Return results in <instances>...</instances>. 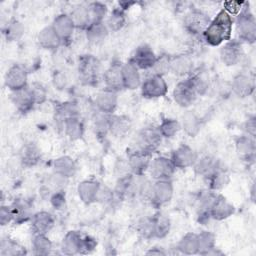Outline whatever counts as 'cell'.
I'll return each mask as SVG.
<instances>
[{
    "label": "cell",
    "mask_w": 256,
    "mask_h": 256,
    "mask_svg": "<svg viewBox=\"0 0 256 256\" xmlns=\"http://www.w3.org/2000/svg\"><path fill=\"white\" fill-rule=\"evenodd\" d=\"M234 19L225 10H220L212 19L202 34L205 42L210 46H219L231 39Z\"/></svg>",
    "instance_id": "cell-1"
},
{
    "label": "cell",
    "mask_w": 256,
    "mask_h": 256,
    "mask_svg": "<svg viewBox=\"0 0 256 256\" xmlns=\"http://www.w3.org/2000/svg\"><path fill=\"white\" fill-rule=\"evenodd\" d=\"M236 34L240 42L253 44L256 40V20L249 9L248 3H244L242 10L234 20Z\"/></svg>",
    "instance_id": "cell-2"
},
{
    "label": "cell",
    "mask_w": 256,
    "mask_h": 256,
    "mask_svg": "<svg viewBox=\"0 0 256 256\" xmlns=\"http://www.w3.org/2000/svg\"><path fill=\"white\" fill-rule=\"evenodd\" d=\"M171 222L169 218L162 213H156L151 218L144 219L139 225L140 233L145 238L162 239L169 234Z\"/></svg>",
    "instance_id": "cell-3"
},
{
    "label": "cell",
    "mask_w": 256,
    "mask_h": 256,
    "mask_svg": "<svg viewBox=\"0 0 256 256\" xmlns=\"http://www.w3.org/2000/svg\"><path fill=\"white\" fill-rule=\"evenodd\" d=\"M101 73V62L94 55L86 54L79 57L78 77L83 85L94 86L98 83Z\"/></svg>",
    "instance_id": "cell-4"
},
{
    "label": "cell",
    "mask_w": 256,
    "mask_h": 256,
    "mask_svg": "<svg viewBox=\"0 0 256 256\" xmlns=\"http://www.w3.org/2000/svg\"><path fill=\"white\" fill-rule=\"evenodd\" d=\"M173 191L174 188L171 180H155L150 185L147 198L154 207L159 208L170 202L173 197Z\"/></svg>",
    "instance_id": "cell-5"
},
{
    "label": "cell",
    "mask_w": 256,
    "mask_h": 256,
    "mask_svg": "<svg viewBox=\"0 0 256 256\" xmlns=\"http://www.w3.org/2000/svg\"><path fill=\"white\" fill-rule=\"evenodd\" d=\"M161 141L162 136L158 128L148 127L139 132L133 150L152 155V153L159 147Z\"/></svg>",
    "instance_id": "cell-6"
},
{
    "label": "cell",
    "mask_w": 256,
    "mask_h": 256,
    "mask_svg": "<svg viewBox=\"0 0 256 256\" xmlns=\"http://www.w3.org/2000/svg\"><path fill=\"white\" fill-rule=\"evenodd\" d=\"M211 19L210 17L199 9H192L186 13L183 24L185 30L191 35H202L208 27Z\"/></svg>",
    "instance_id": "cell-7"
},
{
    "label": "cell",
    "mask_w": 256,
    "mask_h": 256,
    "mask_svg": "<svg viewBox=\"0 0 256 256\" xmlns=\"http://www.w3.org/2000/svg\"><path fill=\"white\" fill-rule=\"evenodd\" d=\"M141 94L147 99H157L165 96L168 92V84L163 76L153 74L141 83Z\"/></svg>",
    "instance_id": "cell-8"
},
{
    "label": "cell",
    "mask_w": 256,
    "mask_h": 256,
    "mask_svg": "<svg viewBox=\"0 0 256 256\" xmlns=\"http://www.w3.org/2000/svg\"><path fill=\"white\" fill-rule=\"evenodd\" d=\"M219 56L222 63L226 66H235L239 64L244 57V49L237 39H230L223 43L220 48Z\"/></svg>",
    "instance_id": "cell-9"
},
{
    "label": "cell",
    "mask_w": 256,
    "mask_h": 256,
    "mask_svg": "<svg viewBox=\"0 0 256 256\" xmlns=\"http://www.w3.org/2000/svg\"><path fill=\"white\" fill-rule=\"evenodd\" d=\"M197 96L198 95L188 77L179 81L173 90V99L176 104L182 108L190 107L196 101Z\"/></svg>",
    "instance_id": "cell-10"
},
{
    "label": "cell",
    "mask_w": 256,
    "mask_h": 256,
    "mask_svg": "<svg viewBox=\"0 0 256 256\" xmlns=\"http://www.w3.org/2000/svg\"><path fill=\"white\" fill-rule=\"evenodd\" d=\"M4 83L11 92L26 88L28 86L27 70L20 64H13L5 74Z\"/></svg>",
    "instance_id": "cell-11"
},
{
    "label": "cell",
    "mask_w": 256,
    "mask_h": 256,
    "mask_svg": "<svg viewBox=\"0 0 256 256\" xmlns=\"http://www.w3.org/2000/svg\"><path fill=\"white\" fill-rule=\"evenodd\" d=\"M175 169L170 158L158 156L151 160L148 171L154 180H171Z\"/></svg>",
    "instance_id": "cell-12"
},
{
    "label": "cell",
    "mask_w": 256,
    "mask_h": 256,
    "mask_svg": "<svg viewBox=\"0 0 256 256\" xmlns=\"http://www.w3.org/2000/svg\"><path fill=\"white\" fill-rule=\"evenodd\" d=\"M170 159L175 168L186 169L193 167L196 160L198 159V155L189 145L181 144L172 151Z\"/></svg>",
    "instance_id": "cell-13"
},
{
    "label": "cell",
    "mask_w": 256,
    "mask_h": 256,
    "mask_svg": "<svg viewBox=\"0 0 256 256\" xmlns=\"http://www.w3.org/2000/svg\"><path fill=\"white\" fill-rule=\"evenodd\" d=\"M157 56L155 55L151 46H149L148 44H142L135 49L129 61L134 64L138 69L148 70L153 68Z\"/></svg>",
    "instance_id": "cell-14"
},
{
    "label": "cell",
    "mask_w": 256,
    "mask_h": 256,
    "mask_svg": "<svg viewBox=\"0 0 256 256\" xmlns=\"http://www.w3.org/2000/svg\"><path fill=\"white\" fill-rule=\"evenodd\" d=\"M151 154L140 152L133 150L130 151L128 155L127 166L134 176L141 177L143 176L149 169V165L151 162Z\"/></svg>",
    "instance_id": "cell-15"
},
{
    "label": "cell",
    "mask_w": 256,
    "mask_h": 256,
    "mask_svg": "<svg viewBox=\"0 0 256 256\" xmlns=\"http://www.w3.org/2000/svg\"><path fill=\"white\" fill-rule=\"evenodd\" d=\"M235 213V207L224 196L216 194L210 208L209 214L211 219L216 221H223Z\"/></svg>",
    "instance_id": "cell-16"
},
{
    "label": "cell",
    "mask_w": 256,
    "mask_h": 256,
    "mask_svg": "<svg viewBox=\"0 0 256 256\" xmlns=\"http://www.w3.org/2000/svg\"><path fill=\"white\" fill-rule=\"evenodd\" d=\"M51 26L61 39L62 44L71 40L74 30L76 29L71 16L67 13H61L57 15L54 18Z\"/></svg>",
    "instance_id": "cell-17"
},
{
    "label": "cell",
    "mask_w": 256,
    "mask_h": 256,
    "mask_svg": "<svg viewBox=\"0 0 256 256\" xmlns=\"http://www.w3.org/2000/svg\"><path fill=\"white\" fill-rule=\"evenodd\" d=\"M95 105L99 112L108 115L113 114L118 105L117 92L107 88L101 90L95 98Z\"/></svg>",
    "instance_id": "cell-18"
},
{
    "label": "cell",
    "mask_w": 256,
    "mask_h": 256,
    "mask_svg": "<svg viewBox=\"0 0 256 256\" xmlns=\"http://www.w3.org/2000/svg\"><path fill=\"white\" fill-rule=\"evenodd\" d=\"M100 183L93 179H87L81 181L77 186V193L79 199L84 204H91L97 201L98 193L100 190Z\"/></svg>",
    "instance_id": "cell-19"
},
{
    "label": "cell",
    "mask_w": 256,
    "mask_h": 256,
    "mask_svg": "<svg viewBox=\"0 0 256 256\" xmlns=\"http://www.w3.org/2000/svg\"><path fill=\"white\" fill-rule=\"evenodd\" d=\"M121 74H122L123 89L135 90L141 86L142 81H141L139 69L130 61L122 64Z\"/></svg>",
    "instance_id": "cell-20"
},
{
    "label": "cell",
    "mask_w": 256,
    "mask_h": 256,
    "mask_svg": "<svg viewBox=\"0 0 256 256\" xmlns=\"http://www.w3.org/2000/svg\"><path fill=\"white\" fill-rule=\"evenodd\" d=\"M55 219L48 211H39L31 218V228L34 234H47L54 227Z\"/></svg>",
    "instance_id": "cell-21"
},
{
    "label": "cell",
    "mask_w": 256,
    "mask_h": 256,
    "mask_svg": "<svg viewBox=\"0 0 256 256\" xmlns=\"http://www.w3.org/2000/svg\"><path fill=\"white\" fill-rule=\"evenodd\" d=\"M232 91L235 95L240 98H245L250 96L254 92L255 84L253 77L247 74H238L235 76L231 83Z\"/></svg>",
    "instance_id": "cell-22"
},
{
    "label": "cell",
    "mask_w": 256,
    "mask_h": 256,
    "mask_svg": "<svg viewBox=\"0 0 256 256\" xmlns=\"http://www.w3.org/2000/svg\"><path fill=\"white\" fill-rule=\"evenodd\" d=\"M11 101L15 105L16 109L22 114L30 112L36 105L28 86L22 90L12 92Z\"/></svg>",
    "instance_id": "cell-23"
},
{
    "label": "cell",
    "mask_w": 256,
    "mask_h": 256,
    "mask_svg": "<svg viewBox=\"0 0 256 256\" xmlns=\"http://www.w3.org/2000/svg\"><path fill=\"white\" fill-rule=\"evenodd\" d=\"M121 63L111 64L103 74V79L105 83V88L118 92L123 89L122 74H121Z\"/></svg>",
    "instance_id": "cell-24"
},
{
    "label": "cell",
    "mask_w": 256,
    "mask_h": 256,
    "mask_svg": "<svg viewBox=\"0 0 256 256\" xmlns=\"http://www.w3.org/2000/svg\"><path fill=\"white\" fill-rule=\"evenodd\" d=\"M193 71V60L187 54H178L171 57L170 72L177 76H189Z\"/></svg>",
    "instance_id": "cell-25"
},
{
    "label": "cell",
    "mask_w": 256,
    "mask_h": 256,
    "mask_svg": "<svg viewBox=\"0 0 256 256\" xmlns=\"http://www.w3.org/2000/svg\"><path fill=\"white\" fill-rule=\"evenodd\" d=\"M37 40L42 48L49 51H55L60 47V45H62L61 39L51 25L46 26L40 30L37 36Z\"/></svg>",
    "instance_id": "cell-26"
},
{
    "label": "cell",
    "mask_w": 256,
    "mask_h": 256,
    "mask_svg": "<svg viewBox=\"0 0 256 256\" xmlns=\"http://www.w3.org/2000/svg\"><path fill=\"white\" fill-rule=\"evenodd\" d=\"M77 166L73 158L67 155L60 156L56 158L53 162V171L54 174L63 177L65 179H68L70 177H73L76 173Z\"/></svg>",
    "instance_id": "cell-27"
},
{
    "label": "cell",
    "mask_w": 256,
    "mask_h": 256,
    "mask_svg": "<svg viewBox=\"0 0 256 256\" xmlns=\"http://www.w3.org/2000/svg\"><path fill=\"white\" fill-rule=\"evenodd\" d=\"M131 128V121L124 115L110 114L108 117V131L115 137L125 136Z\"/></svg>",
    "instance_id": "cell-28"
},
{
    "label": "cell",
    "mask_w": 256,
    "mask_h": 256,
    "mask_svg": "<svg viewBox=\"0 0 256 256\" xmlns=\"http://www.w3.org/2000/svg\"><path fill=\"white\" fill-rule=\"evenodd\" d=\"M203 179L207 185V188L215 192L225 188L230 182V177L228 173L221 166L205 176Z\"/></svg>",
    "instance_id": "cell-29"
},
{
    "label": "cell",
    "mask_w": 256,
    "mask_h": 256,
    "mask_svg": "<svg viewBox=\"0 0 256 256\" xmlns=\"http://www.w3.org/2000/svg\"><path fill=\"white\" fill-rule=\"evenodd\" d=\"M82 234L78 231L71 230L68 231L61 242V252L65 255H75L79 254L80 244H81Z\"/></svg>",
    "instance_id": "cell-30"
},
{
    "label": "cell",
    "mask_w": 256,
    "mask_h": 256,
    "mask_svg": "<svg viewBox=\"0 0 256 256\" xmlns=\"http://www.w3.org/2000/svg\"><path fill=\"white\" fill-rule=\"evenodd\" d=\"M235 148L237 153L245 160H253L255 155V141L254 138L248 135H241L235 140Z\"/></svg>",
    "instance_id": "cell-31"
},
{
    "label": "cell",
    "mask_w": 256,
    "mask_h": 256,
    "mask_svg": "<svg viewBox=\"0 0 256 256\" xmlns=\"http://www.w3.org/2000/svg\"><path fill=\"white\" fill-rule=\"evenodd\" d=\"M63 127H64V132L66 136L70 140L76 141L83 137L85 129H84V124L82 120L79 118V116L70 117L63 120Z\"/></svg>",
    "instance_id": "cell-32"
},
{
    "label": "cell",
    "mask_w": 256,
    "mask_h": 256,
    "mask_svg": "<svg viewBox=\"0 0 256 256\" xmlns=\"http://www.w3.org/2000/svg\"><path fill=\"white\" fill-rule=\"evenodd\" d=\"M181 128L190 137H195L201 130V120L193 111H186L182 115Z\"/></svg>",
    "instance_id": "cell-33"
},
{
    "label": "cell",
    "mask_w": 256,
    "mask_h": 256,
    "mask_svg": "<svg viewBox=\"0 0 256 256\" xmlns=\"http://www.w3.org/2000/svg\"><path fill=\"white\" fill-rule=\"evenodd\" d=\"M220 166L221 164L218 159H216L215 157L206 155L196 160L195 164L193 165V169L195 174L202 176L204 178L205 176H207L208 174H210Z\"/></svg>",
    "instance_id": "cell-34"
},
{
    "label": "cell",
    "mask_w": 256,
    "mask_h": 256,
    "mask_svg": "<svg viewBox=\"0 0 256 256\" xmlns=\"http://www.w3.org/2000/svg\"><path fill=\"white\" fill-rule=\"evenodd\" d=\"M198 254L210 255L216 249V237L210 231H201L197 234Z\"/></svg>",
    "instance_id": "cell-35"
},
{
    "label": "cell",
    "mask_w": 256,
    "mask_h": 256,
    "mask_svg": "<svg viewBox=\"0 0 256 256\" xmlns=\"http://www.w3.org/2000/svg\"><path fill=\"white\" fill-rule=\"evenodd\" d=\"M11 209L14 215V222L18 224L31 220L33 216L31 206L26 200H15L11 205Z\"/></svg>",
    "instance_id": "cell-36"
},
{
    "label": "cell",
    "mask_w": 256,
    "mask_h": 256,
    "mask_svg": "<svg viewBox=\"0 0 256 256\" xmlns=\"http://www.w3.org/2000/svg\"><path fill=\"white\" fill-rule=\"evenodd\" d=\"M108 28L104 22L91 23L85 30L86 38L90 43H100L102 42L108 35Z\"/></svg>",
    "instance_id": "cell-37"
},
{
    "label": "cell",
    "mask_w": 256,
    "mask_h": 256,
    "mask_svg": "<svg viewBox=\"0 0 256 256\" xmlns=\"http://www.w3.org/2000/svg\"><path fill=\"white\" fill-rule=\"evenodd\" d=\"M177 249L185 255L198 254V239L197 234L188 232L181 237L177 244Z\"/></svg>",
    "instance_id": "cell-38"
},
{
    "label": "cell",
    "mask_w": 256,
    "mask_h": 256,
    "mask_svg": "<svg viewBox=\"0 0 256 256\" xmlns=\"http://www.w3.org/2000/svg\"><path fill=\"white\" fill-rule=\"evenodd\" d=\"M69 15L72 18L75 28L78 30H86V28L91 23L87 6L78 5L72 9Z\"/></svg>",
    "instance_id": "cell-39"
},
{
    "label": "cell",
    "mask_w": 256,
    "mask_h": 256,
    "mask_svg": "<svg viewBox=\"0 0 256 256\" xmlns=\"http://www.w3.org/2000/svg\"><path fill=\"white\" fill-rule=\"evenodd\" d=\"M53 248L51 240L46 234H34L32 239V250L35 255H48Z\"/></svg>",
    "instance_id": "cell-40"
},
{
    "label": "cell",
    "mask_w": 256,
    "mask_h": 256,
    "mask_svg": "<svg viewBox=\"0 0 256 256\" xmlns=\"http://www.w3.org/2000/svg\"><path fill=\"white\" fill-rule=\"evenodd\" d=\"M126 23V16L125 12L121 8H114L110 15L107 18L106 21V26L109 31L112 32H117L121 30Z\"/></svg>",
    "instance_id": "cell-41"
},
{
    "label": "cell",
    "mask_w": 256,
    "mask_h": 256,
    "mask_svg": "<svg viewBox=\"0 0 256 256\" xmlns=\"http://www.w3.org/2000/svg\"><path fill=\"white\" fill-rule=\"evenodd\" d=\"M27 251L25 247L10 238H4L0 244V255L2 256H18L24 255Z\"/></svg>",
    "instance_id": "cell-42"
},
{
    "label": "cell",
    "mask_w": 256,
    "mask_h": 256,
    "mask_svg": "<svg viewBox=\"0 0 256 256\" xmlns=\"http://www.w3.org/2000/svg\"><path fill=\"white\" fill-rule=\"evenodd\" d=\"M181 129L180 122L174 118H164L158 126V130L162 137L173 138Z\"/></svg>",
    "instance_id": "cell-43"
},
{
    "label": "cell",
    "mask_w": 256,
    "mask_h": 256,
    "mask_svg": "<svg viewBox=\"0 0 256 256\" xmlns=\"http://www.w3.org/2000/svg\"><path fill=\"white\" fill-rule=\"evenodd\" d=\"M41 158L40 152L38 148L35 145L29 144L24 146L22 152H21V162L23 166L26 167H33L35 166Z\"/></svg>",
    "instance_id": "cell-44"
},
{
    "label": "cell",
    "mask_w": 256,
    "mask_h": 256,
    "mask_svg": "<svg viewBox=\"0 0 256 256\" xmlns=\"http://www.w3.org/2000/svg\"><path fill=\"white\" fill-rule=\"evenodd\" d=\"M56 114L59 118L63 120L70 118V117H77L79 116V107L73 101H65L56 106Z\"/></svg>",
    "instance_id": "cell-45"
},
{
    "label": "cell",
    "mask_w": 256,
    "mask_h": 256,
    "mask_svg": "<svg viewBox=\"0 0 256 256\" xmlns=\"http://www.w3.org/2000/svg\"><path fill=\"white\" fill-rule=\"evenodd\" d=\"M197 95H204L209 89L208 76L203 72H197L188 76Z\"/></svg>",
    "instance_id": "cell-46"
},
{
    "label": "cell",
    "mask_w": 256,
    "mask_h": 256,
    "mask_svg": "<svg viewBox=\"0 0 256 256\" xmlns=\"http://www.w3.org/2000/svg\"><path fill=\"white\" fill-rule=\"evenodd\" d=\"M87 9L89 12L91 23L104 22L103 20L107 14V6L104 3L91 2L87 5Z\"/></svg>",
    "instance_id": "cell-47"
},
{
    "label": "cell",
    "mask_w": 256,
    "mask_h": 256,
    "mask_svg": "<svg viewBox=\"0 0 256 256\" xmlns=\"http://www.w3.org/2000/svg\"><path fill=\"white\" fill-rule=\"evenodd\" d=\"M7 41H18L24 34V27L18 20H11L3 30Z\"/></svg>",
    "instance_id": "cell-48"
},
{
    "label": "cell",
    "mask_w": 256,
    "mask_h": 256,
    "mask_svg": "<svg viewBox=\"0 0 256 256\" xmlns=\"http://www.w3.org/2000/svg\"><path fill=\"white\" fill-rule=\"evenodd\" d=\"M170 63H171V56L169 55H161L157 57L155 64L153 66L154 74L164 76L167 73H170Z\"/></svg>",
    "instance_id": "cell-49"
},
{
    "label": "cell",
    "mask_w": 256,
    "mask_h": 256,
    "mask_svg": "<svg viewBox=\"0 0 256 256\" xmlns=\"http://www.w3.org/2000/svg\"><path fill=\"white\" fill-rule=\"evenodd\" d=\"M28 87H29V90L33 96V99H34L36 105L42 104L43 102H45V100L47 98V90L41 83L34 82Z\"/></svg>",
    "instance_id": "cell-50"
},
{
    "label": "cell",
    "mask_w": 256,
    "mask_h": 256,
    "mask_svg": "<svg viewBox=\"0 0 256 256\" xmlns=\"http://www.w3.org/2000/svg\"><path fill=\"white\" fill-rule=\"evenodd\" d=\"M96 246H97V241L95 240V238L89 235H85V236L82 235L79 254H89L95 250Z\"/></svg>",
    "instance_id": "cell-51"
},
{
    "label": "cell",
    "mask_w": 256,
    "mask_h": 256,
    "mask_svg": "<svg viewBox=\"0 0 256 256\" xmlns=\"http://www.w3.org/2000/svg\"><path fill=\"white\" fill-rule=\"evenodd\" d=\"M50 203L52 205V207L55 210H60L63 209L66 205V196L65 193L61 190H58L56 192H54L52 194V196L50 197Z\"/></svg>",
    "instance_id": "cell-52"
},
{
    "label": "cell",
    "mask_w": 256,
    "mask_h": 256,
    "mask_svg": "<svg viewBox=\"0 0 256 256\" xmlns=\"http://www.w3.org/2000/svg\"><path fill=\"white\" fill-rule=\"evenodd\" d=\"M11 221H14V215L11 206L1 205L0 207V224L2 226L8 225Z\"/></svg>",
    "instance_id": "cell-53"
},
{
    "label": "cell",
    "mask_w": 256,
    "mask_h": 256,
    "mask_svg": "<svg viewBox=\"0 0 256 256\" xmlns=\"http://www.w3.org/2000/svg\"><path fill=\"white\" fill-rule=\"evenodd\" d=\"M244 3L245 2H225L223 10H225L231 16L238 15L239 12L242 10Z\"/></svg>",
    "instance_id": "cell-54"
},
{
    "label": "cell",
    "mask_w": 256,
    "mask_h": 256,
    "mask_svg": "<svg viewBox=\"0 0 256 256\" xmlns=\"http://www.w3.org/2000/svg\"><path fill=\"white\" fill-rule=\"evenodd\" d=\"M255 130H256V124H255V117L251 116L249 117L245 124H244V131L246 133V135L251 136L253 138H255Z\"/></svg>",
    "instance_id": "cell-55"
},
{
    "label": "cell",
    "mask_w": 256,
    "mask_h": 256,
    "mask_svg": "<svg viewBox=\"0 0 256 256\" xmlns=\"http://www.w3.org/2000/svg\"><path fill=\"white\" fill-rule=\"evenodd\" d=\"M146 254H148V255H165L166 252L161 247H152L146 252Z\"/></svg>",
    "instance_id": "cell-56"
}]
</instances>
